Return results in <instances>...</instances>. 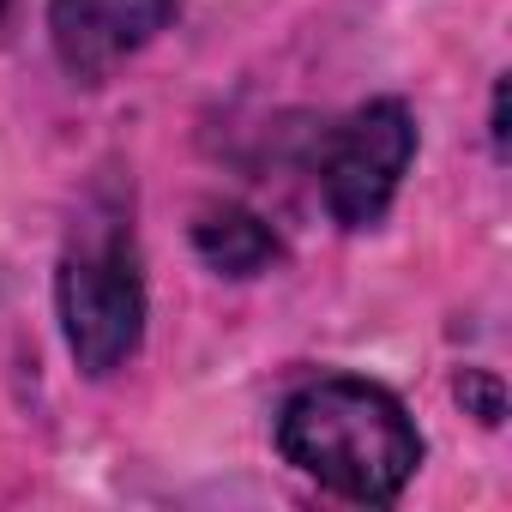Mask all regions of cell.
<instances>
[{
  "label": "cell",
  "instance_id": "3957f363",
  "mask_svg": "<svg viewBox=\"0 0 512 512\" xmlns=\"http://www.w3.org/2000/svg\"><path fill=\"white\" fill-rule=\"evenodd\" d=\"M410 157H416V121L398 97H380V103L356 109L332 133V151H326V169H320L332 217L344 229L380 223L398 181L410 175Z\"/></svg>",
  "mask_w": 512,
  "mask_h": 512
},
{
  "label": "cell",
  "instance_id": "6da1fadb",
  "mask_svg": "<svg viewBox=\"0 0 512 512\" xmlns=\"http://www.w3.org/2000/svg\"><path fill=\"white\" fill-rule=\"evenodd\" d=\"M278 446L302 476L368 506L398 500L422 464V434L410 410L386 386L350 374L302 386L278 416Z\"/></svg>",
  "mask_w": 512,
  "mask_h": 512
},
{
  "label": "cell",
  "instance_id": "5b68a950",
  "mask_svg": "<svg viewBox=\"0 0 512 512\" xmlns=\"http://www.w3.org/2000/svg\"><path fill=\"white\" fill-rule=\"evenodd\" d=\"M193 247H199V260L211 272H223V278H260V272L278 266V253H284L278 235L253 217L247 205H211V211H199Z\"/></svg>",
  "mask_w": 512,
  "mask_h": 512
},
{
  "label": "cell",
  "instance_id": "52a82bcc",
  "mask_svg": "<svg viewBox=\"0 0 512 512\" xmlns=\"http://www.w3.org/2000/svg\"><path fill=\"white\" fill-rule=\"evenodd\" d=\"M494 145L506 151V79L494 85Z\"/></svg>",
  "mask_w": 512,
  "mask_h": 512
},
{
  "label": "cell",
  "instance_id": "7a4b0ae2",
  "mask_svg": "<svg viewBox=\"0 0 512 512\" xmlns=\"http://www.w3.org/2000/svg\"><path fill=\"white\" fill-rule=\"evenodd\" d=\"M61 332L85 374H115L145 338V278L121 223H85L61 260Z\"/></svg>",
  "mask_w": 512,
  "mask_h": 512
},
{
  "label": "cell",
  "instance_id": "ba28073f",
  "mask_svg": "<svg viewBox=\"0 0 512 512\" xmlns=\"http://www.w3.org/2000/svg\"><path fill=\"white\" fill-rule=\"evenodd\" d=\"M0 13H7V0H0Z\"/></svg>",
  "mask_w": 512,
  "mask_h": 512
},
{
  "label": "cell",
  "instance_id": "277c9868",
  "mask_svg": "<svg viewBox=\"0 0 512 512\" xmlns=\"http://www.w3.org/2000/svg\"><path fill=\"white\" fill-rule=\"evenodd\" d=\"M175 19V0H49L55 55L73 79H109L133 49H145Z\"/></svg>",
  "mask_w": 512,
  "mask_h": 512
},
{
  "label": "cell",
  "instance_id": "8992f818",
  "mask_svg": "<svg viewBox=\"0 0 512 512\" xmlns=\"http://www.w3.org/2000/svg\"><path fill=\"white\" fill-rule=\"evenodd\" d=\"M458 398H464V404H476V416H482V422H500V416H506L500 380H488V374H476V368L458 380Z\"/></svg>",
  "mask_w": 512,
  "mask_h": 512
}]
</instances>
